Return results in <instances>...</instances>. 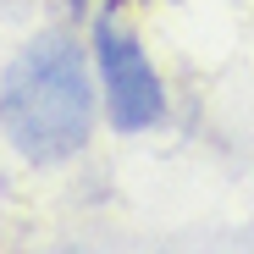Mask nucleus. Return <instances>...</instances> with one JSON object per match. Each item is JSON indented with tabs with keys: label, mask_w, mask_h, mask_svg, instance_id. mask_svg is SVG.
I'll return each instance as SVG.
<instances>
[{
	"label": "nucleus",
	"mask_w": 254,
	"mask_h": 254,
	"mask_svg": "<svg viewBox=\"0 0 254 254\" xmlns=\"http://www.w3.org/2000/svg\"><path fill=\"white\" fill-rule=\"evenodd\" d=\"M94 61H100V83H105L111 127L116 133H149L166 111V94H160V77H155L149 56L138 50V39H127L122 28H111V17H100Z\"/></svg>",
	"instance_id": "f03ea898"
},
{
	"label": "nucleus",
	"mask_w": 254,
	"mask_h": 254,
	"mask_svg": "<svg viewBox=\"0 0 254 254\" xmlns=\"http://www.w3.org/2000/svg\"><path fill=\"white\" fill-rule=\"evenodd\" d=\"M0 127L39 166H56L89 144L94 83H89V61H83L72 33H39L6 66V77H0Z\"/></svg>",
	"instance_id": "f257e3e1"
}]
</instances>
